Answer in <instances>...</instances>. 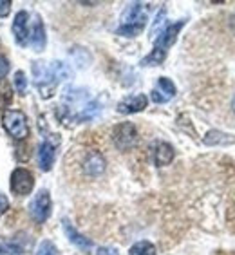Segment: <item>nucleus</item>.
Wrapping results in <instances>:
<instances>
[{
  "label": "nucleus",
  "instance_id": "obj_1",
  "mask_svg": "<svg viewBox=\"0 0 235 255\" xmlns=\"http://www.w3.org/2000/svg\"><path fill=\"white\" fill-rule=\"evenodd\" d=\"M145 5L147 4H141V2L128 4V7L121 16V25L118 27L116 33L121 36H136L141 33L145 24H147V7Z\"/></svg>",
  "mask_w": 235,
  "mask_h": 255
},
{
  "label": "nucleus",
  "instance_id": "obj_2",
  "mask_svg": "<svg viewBox=\"0 0 235 255\" xmlns=\"http://www.w3.org/2000/svg\"><path fill=\"white\" fill-rule=\"evenodd\" d=\"M2 125L7 130V134L11 137H15V139H24L29 134L27 118L20 111H5L4 116H2Z\"/></svg>",
  "mask_w": 235,
  "mask_h": 255
},
{
  "label": "nucleus",
  "instance_id": "obj_3",
  "mask_svg": "<svg viewBox=\"0 0 235 255\" xmlns=\"http://www.w3.org/2000/svg\"><path fill=\"white\" fill-rule=\"evenodd\" d=\"M113 141L119 150H130L137 145V128L130 122L119 123L113 130Z\"/></svg>",
  "mask_w": 235,
  "mask_h": 255
},
{
  "label": "nucleus",
  "instance_id": "obj_4",
  "mask_svg": "<svg viewBox=\"0 0 235 255\" xmlns=\"http://www.w3.org/2000/svg\"><path fill=\"white\" fill-rule=\"evenodd\" d=\"M9 187H11V192L15 194V196H29L31 192L34 188V177L27 168L24 167H18L13 170L11 174V179H9Z\"/></svg>",
  "mask_w": 235,
  "mask_h": 255
},
{
  "label": "nucleus",
  "instance_id": "obj_5",
  "mask_svg": "<svg viewBox=\"0 0 235 255\" xmlns=\"http://www.w3.org/2000/svg\"><path fill=\"white\" fill-rule=\"evenodd\" d=\"M51 208H53V201H51V194L47 190H38L34 199L29 203V214L36 223H45L51 216Z\"/></svg>",
  "mask_w": 235,
  "mask_h": 255
},
{
  "label": "nucleus",
  "instance_id": "obj_6",
  "mask_svg": "<svg viewBox=\"0 0 235 255\" xmlns=\"http://www.w3.org/2000/svg\"><path fill=\"white\" fill-rule=\"evenodd\" d=\"M183 25H185V20H179V22H176V24L165 27L163 33L157 36L154 49H159V51H163V53H167L168 47H172V45L176 44L177 34H179V31L183 29Z\"/></svg>",
  "mask_w": 235,
  "mask_h": 255
},
{
  "label": "nucleus",
  "instance_id": "obj_7",
  "mask_svg": "<svg viewBox=\"0 0 235 255\" xmlns=\"http://www.w3.org/2000/svg\"><path fill=\"white\" fill-rule=\"evenodd\" d=\"M27 20H29V13L27 11L16 13L15 20H13V34H15L16 44L22 45V47L29 44V25H27Z\"/></svg>",
  "mask_w": 235,
  "mask_h": 255
},
{
  "label": "nucleus",
  "instance_id": "obj_8",
  "mask_svg": "<svg viewBox=\"0 0 235 255\" xmlns=\"http://www.w3.org/2000/svg\"><path fill=\"white\" fill-rule=\"evenodd\" d=\"M148 105V98L145 94H134V96H128V98L121 100L118 103V113L121 114H134V113H141L145 111Z\"/></svg>",
  "mask_w": 235,
  "mask_h": 255
},
{
  "label": "nucleus",
  "instance_id": "obj_9",
  "mask_svg": "<svg viewBox=\"0 0 235 255\" xmlns=\"http://www.w3.org/2000/svg\"><path fill=\"white\" fill-rule=\"evenodd\" d=\"M176 96V85L172 84V80L159 78L157 80V87L152 91V102L156 103H167L170 98Z\"/></svg>",
  "mask_w": 235,
  "mask_h": 255
},
{
  "label": "nucleus",
  "instance_id": "obj_10",
  "mask_svg": "<svg viewBox=\"0 0 235 255\" xmlns=\"http://www.w3.org/2000/svg\"><path fill=\"white\" fill-rule=\"evenodd\" d=\"M29 44L33 45L34 51H44L45 44H47V36H45V27L44 22L40 16H36L33 27L29 29Z\"/></svg>",
  "mask_w": 235,
  "mask_h": 255
},
{
  "label": "nucleus",
  "instance_id": "obj_11",
  "mask_svg": "<svg viewBox=\"0 0 235 255\" xmlns=\"http://www.w3.org/2000/svg\"><path fill=\"white\" fill-rule=\"evenodd\" d=\"M174 156H176V152H174V147H172L170 143L157 141L154 145V163H156V167H167V165H170Z\"/></svg>",
  "mask_w": 235,
  "mask_h": 255
},
{
  "label": "nucleus",
  "instance_id": "obj_12",
  "mask_svg": "<svg viewBox=\"0 0 235 255\" xmlns=\"http://www.w3.org/2000/svg\"><path fill=\"white\" fill-rule=\"evenodd\" d=\"M105 157L100 152H89L84 161V170L87 176H100L105 172Z\"/></svg>",
  "mask_w": 235,
  "mask_h": 255
},
{
  "label": "nucleus",
  "instance_id": "obj_13",
  "mask_svg": "<svg viewBox=\"0 0 235 255\" xmlns=\"http://www.w3.org/2000/svg\"><path fill=\"white\" fill-rule=\"evenodd\" d=\"M64 230H65V236L69 237V241H71L74 246H78L80 250H91V248H93V241L87 239L85 236H82L67 219L64 221Z\"/></svg>",
  "mask_w": 235,
  "mask_h": 255
},
{
  "label": "nucleus",
  "instance_id": "obj_14",
  "mask_svg": "<svg viewBox=\"0 0 235 255\" xmlns=\"http://www.w3.org/2000/svg\"><path fill=\"white\" fill-rule=\"evenodd\" d=\"M54 163V147L49 141H44L38 147V167L44 172H49Z\"/></svg>",
  "mask_w": 235,
  "mask_h": 255
},
{
  "label": "nucleus",
  "instance_id": "obj_15",
  "mask_svg": "<svg viewBox=\"0 0 235 255\" xmlns=\"http://www.w3.org/2000/svg\"><path fill=\"white\" fill-rule=\"evenodd\" d=\"M203 141L206 145H230V143L235 141V137H232L230 134L221 132V130H210V132H206Z\"/></svg>",
  "mask_w": 235,
  "mask_h": 255
},
{
  "label": "nucleus",
  "instance_id": "obj_16",
  "mask_svg": "<svg viewBox=\"0 0 235 255\" xmlns=\"http://www.w3.org/2000/svg\"><path fill=\"white\" fill-rule=\"evenodd\" d=\"M130 255H157L156 246L148 241H139L130 248Z\"/></svg>",
  "mask_w": 235,
  "mask_h": 255
},
{
  "label": "nucleus",
  "instance_id": "obj_17",
  "mask_svg": "<svg viewBox=\"0 0 235 255\" xmlns=\"http://www.w3.org/2000/svg\"><path fill=\"white\" fill-rule=\"evenodd\" d=\"M165 58H167V53H163L159 49H152V53L141 60V65H161Z\"/></svg>",
  "mask_w": 235,
  "mask_h": 255
},
{
  "label": "nucleus",
  "instance_id": "obj_18",
  "mask_svg": "<svg viewBox=\"0 0 235 255\" xmlns=\"http://www.w3.org/2000/svg\"><path fill=\"white\" fill-rule=\"evenodd\" d=\"M36 255H58V248L51 241H42L36 250Z\"/></svg>",
  "mask_w": 235,
  "mask_h": 255
},
{
  "label": "nucleus",
  "instance_id": "obj_19",
  "mask_svg": "<svg viewBox=\"0 0 235 255\" xmlns=\"http://www.w3.org/2000/svg\"><path fill=\"white\" fill-rule=\"evenodd\" d=\"M0 255H22V248L13 243H0Z\"/></svg>",
  "mask_w": 235,
  "mask_h": 255
},
{
  "label": "nucleus",
  "instance_id": "obj_20",
  "mask_svg": "<svg viewBox=\"0 0 235 255\" xmlns=\"http://www.w3.org/2000/svg\"><path fill=\"white\" fill-rule=\"evenodd\" d=\"M15 87L20 94H25V91H27V78H25V74L22 71L15 73Z\"/></svg>",
  "mask_w": 235,
  "mask_h": 255
},
{
  "label": "nucleus",
  "instance_id": "obj_21",
  "mask_svg": "<svg viewBox=\"0 0 235 255\" xmlns=\"http://www.w3.org/2000/svg\"><path fill=\"white\" fill-rule=\"evenodd\" d=\"M9 73V60L4 54H0V80H4Z\"/></svg>",
  "mask_w": 235,
  "mask_h": 255
},
{
  "label": "nucleus",
  "instance_id": "obj_22",
  "mask_svg": "<svg viewBox=\"0 0 235 255\" xmlns=\"http://www.w3.org/2000/svg\"><path fill=\"white\" fill-rule=\"evenodd\" d=\"M165 16H167V9L163 7V9L159 11V15L156 16V22H154V25H152V33H156L157 27H159V25H163V22H165Z\"/></svg>",
  "mask_w": 235,
  "mask_h": 255
},
{
  "label": "nucleus",
  "instance_id": "obj_23",
  "mask_svg": "<svg viewBox=\"0 0 235 255\" xmlns=\"http://www.w3.org/2000/svg\"><path fill=\"white\" fill-rule=\"evenodd\" d=\"M7 208H9V199H7V196H5V194H2V192H0V217L7 212Z\"/></svg>",
  "mask_w": 235,
  "mask_h": 255
},
{
  "label": "nucleus",
  "instance_id": "obj_24",
  "mask_svg": "<svg viewBox=\"0 0 235 255\" xmlns=\"http://www.w3.org/2000/svg\"><path fill=\"white\" fill-rule=\"evenodd\" d=\"M11 9V2L9 0H0V16H7Z\"/></svg>",
  "mask_w": 235,
  "mask_h": 255
},
{
  "label": "nucleus",
  "instance_id": "obj_25",
  "mask_svg": "<svg viewBox=\"0 0 235 255\" xmlns=\"http://www.w3.org/2000/svg\"><path fill=\"white\" fill-rule=\"evenodd\" d=\"M96 255H118V252L113 250V248H100Z\"/></svg>",
  "mask_w": 235,
  "mask_h": 255
},
{
  "label": "nucleus",
  "instance_id": "obj_26",
  "mask_svg": "<svg viewBox=\"0 0 235 255\" xmlns=\"http://www.w3.org/2000/svg\"><path fill=\"white\" fill-rule=\"evenodd\" d=\"M230 29H232V31H234V33H235V15H234V16H232V18H230Z\"/></svg>",
  "mask_w": 235,
  "mask_h": 255
},
{
  "label": "nucleus",
  "instance_id": "obj_27",
  "mask_svg": "<svg viewBox=\"0 0 235 255\" xmlns=\"http://www.w3.org/2000/svg\"><path fill=\"white\" fill-rule=\"evenodd\" d=\"M232 109H234V113H235V96H234V100H232Z\"/></svg>",
  "mask_w": 235,
  "mask_h": 255
}]
</instances>
